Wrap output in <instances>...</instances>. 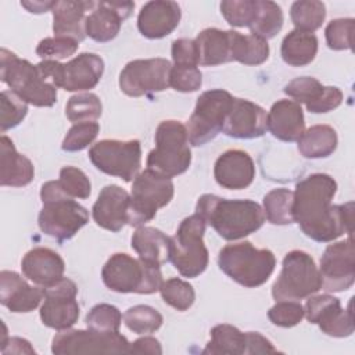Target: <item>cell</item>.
Here are the masks:
<instances>
[{
    "instance_id": "cell-1",
    "label": "cell",
    "mask_w": 355,
    "mask_h": 355,
    "mask_svg": "<svg viewBox=\"0 0 355 355\" xmlns=\"http://www.w3.org/2000/svg\"><path fill=\"white\" fill-rule=\"evenodd\" d=\"M336 180L327 173H312L300 180L293 198V219L302 233L318 241L329 243L348 233L352 236L354 202L333 205Z\"/></svg>"
},
{
    "instance_id": "cell-2",
    "label": "cell",
    "mask_w": 355,
    "mask_h": 355,
    "mask_svg": "<svg viewBox=\"0 0 355 355\" xmlns=\"http://www.w3.org/2000/svg\"><path fill=\"white\" fill-rule=\"evenodd\" d=\"M196 212L225 240L243 239L262 227L265 214L252 200H227L215 194H202Z\"/></svg>"
},
{
    "instance_id": "cell-3",
    "label": "cell",
    "mask_w": 355,
    "mask_h": 355,
    "mask_svg": "<svg viewBox=\"0 0 355 355\" xmlns=\"http://www.w3.org/2000/svg\"><path fill=\"white\" fill-rule=\"evenodd\" d=\"M0 79L35 107H53L57 101V86L39 67L7 49L0 50Z\"/></svg>"
},
{
    "instance_id": "cell-4",
    "label": "cell",
    "mask_w": 355,
    "mask_h": 355,
    "mask_svg": "<svg viewBox=\"0 0 355 355\" xmlns=\"http://www.w3.org/2000/svg\"><path fill=\"white\" fill-rule=\"evenodd\" d=\"M220 270L236 283L254 288L268 282L276 266L270 250L257 248L250 241L225 245L218 255Z\"/></svg>"
},
{
    "instance_id": "cell-5",
    "label": "cell",
    "mask_w": 355,
    "mask_h": 355,
    "mask_svg": "<svg viewBox=\"0 0 355 355\" xmlns=\"http://www.w3.org/2000/svg\"><path fill=\"white\" fill-rule=\"evenodd\" d=\"M101 277L110 290L123 294H153L159 290L164 282L159 265L141 258L136 259L123 252H116L108 258L103 266Z\"/></svg>"
},
{
    "instance_id": "cell-6",
    "label": "cell",
    "mask_w": 355,
    "mask_h": 355,
    "mask_svg": "<svg viewBox=\"0 0 355 355\" xmlns=\"http://www.w3.org/2000/svg\"><path fill=\"white\" fill-rule=\"evenodd\" d=\"M191 151L186 126L179 121H162L155 130V148L148 153L147 169L173 178L189 169Z\"/></svg>"
},
{
    "instance_id": "cell-7",
    "label": "cell",
    "mask_w": 355,
    "mask_h": 355,
    "mask_svg": "<svg viewBox=\"0 0 355 355\" xmlns=\"http://www.w3.org/2000/svg\"><path fill=\"white\" fill-rule=\"evenodd\" d=\"M205 220L196 212L184 218L171 237L169 261L184 277H197L208 266V250L204 244Z\"/></svg>"
},
{
    "instance_id": "cell-8",
    "label": "cell",
    "mask_w": 355,
    "mask_h": 355,
    "mask_svg": "<svg viewBox=\"0 0 355 355\" xmlns=\"http://www.w3.org/2000/svg\"><path fill=\"white\" fill-rule=\"evenodd\" d=\"M322 288V279L313 258L305 251L293 250L286 254L282 272L272 286L276 301H298Z\"/></svg>"
},
{
    "instance_id": "cell-9",
    "label": "cell",
    "mask_w": 355,
    "mask_h": 355,
    "mask_svg": "<svg viewBox=\"0 0 355 355\" xmlns=\"http://www.w3.org/2000/svg\"><path fill=\"white\" fill-rule=\"evenodd\" d=\"M173 193L175 189L171 178L151 169L137 173L132 184L128 225L140 227L154 219L157 211L171 202Z\"/></svg>"
},
{
    "instance_id": "cell-10",
    "label": "cell",
    "mask_w": 355,
    "mask_h": 355,
    "mask_svg": "<svg viewBox=\"0 0 355 355\" xmlns=\"http://www.w3.org/2000/svg\"><path fill=\"white\" fill-rule=\"evenodd\" d=\"M233 98L229 92L222 89L207 90L197 98L194 111L186 126L191 146H204L218 136L223 129Z\"/></svg>"
},
{
    "instance_id": "cell-11",
    "label": "cell",
    "mask_w": 355,
    "mask_h": 355,
    "mask_svg": "<svg viewBox=\"0 0 355 355\" xmlns=\"http://www.w3.org/2000/svg\"><path fill=\"white\" fill-rule=\"evenodd\" d=\"M130 343L119 331L67 329L53 338L51 352L55 355L73 354H129Z\"/></svg>"
},
{
    "instance_id": "cell-12",
    "label": "cell",
    "mask_w": 355,
    "mask_h": 355,
    "mask_svg": "<svg viewBox=\"0 0 355 355\" xmlns=\"http://www.w3.org/2000/svg\"><path fill=\"white\" fill-rule=\"evenodd\" d=\"M89 158L98 171L132 182L140 169L141 146L139 140H100L90 147Z\"/></svg>"
},
{
    "instance_id": "cell-13",
    "label": "cell",
    "mask_w": 355,
    "mask_h": 355,
    "mask_svg": "<svg viewBox=\"0 0 355 355\" xmlns=\"http://www.w3.org/2000/svg\"><path fill=\"white\" fill-rule=\"evenodd\" d=\"M172 65L166 58L133 60L119 73V87L130 97L148 96L169 87Z\"/></svg>"
},
{
    "instance_id": "cell-14",
    "label": "cell",
    "mask_w": 355,
    "mask_h": 355,
    "mask_svg": "<svg viewBox=\"0 0 355 355\" xmlns=\"http://www.w3.org/2000/svg\"><path fill=\"white\" fill-rule=\"evenodd\" d=\"M87 222V209L67 197L43 202L37 218L40 230L58 243L72 239Z\"/></svg>"
},
{
    "instance_id": "cell-15",
    "label": "cell",
    "mask_w": 355,
    "mask_h": 355,
    "mask_svg": "<svg viewBox=\"0 0 355 355\" xmlns=\"http://www.w3.org/2000/svg\"><path fill=\"white\" fill-rule=\"evenodd\" d=\"M44 290V302L40 306L42 323L54 330L71 329L79 318L76 301L78 287L68 277H61Z\"/></svg>"
},
{
    "instance_id": "cell-16",
    "label": "cell",
    "mask_w": 355,
    "mask_h": 355,
    "mask_svg": "<svg viewBox=\"0 0 355 355\" xmlns=\"http://www.w3.org/2000/svg\"><path fill=\"white\" fill-rule=\"evenodd\" d=\"M322 288L326 291H345L355 282V248L352 236L329 244L320 258L319 268Z\"/></svg>"
},
{
    "instance_id": "cell-17",
    "label": "cell",
    "mask_w": 355,
    "mask_h": 355,
    "mask_svg": "<svg viewBox=\"0 0 355 355\" xmlns=\"http://www.w3.org/2000/svg\"><path fill=\"white\" fill-rule=\"evenodd\" d=\"M304 316L309 323L318 324L319 329L331 337H348L354 333V313L352 298L347 309L341 308L340 300L329 295H309L304 308Z\"/></svg>"
},
{
    "instance_id": "cell-18",
    "label": "cell",
    "mask_w": 355,
    "mask_h": 355,
    "mask_svg": "<svg viewBox=\"0 0 355 355\" xmlns=\"http://www.w3.org/2000/svg\"><path fill=\"white\" fill-rule=\"evenodd\" d=\"M283 92L312 114H324L343 103V92L336 86H323L312 76H300L288 82Z\"/></svg>"
},
{
    "instance_id": "cell-19",
    "label": "cell",
    "mask_w": 355,
    "mask_h": 355,
    "mask_svg": "<svg viewBox=\"0 0 355 355\" xmlns=\"http://www.w3.org/2000/svg\"><path fill=\"white\" fill-rule=\"evenodd\" d=\"M133 8L132 1H96L86 18V36L100 43L112 40Z\"/></svg>"
},
{
    "instance_id": "cell-20",
    "label": "cell",
    "mask_w": 355,
    "mask_h": 355,
    "mask_svg": "<svg viewBox=\"0 0 355 355\" xmlns=\"http://www.w3.org/2000/svg\"><path fill=\"white\" fill-rule=\"evenodd\" d=\"M266 111L258 104L233 98L223 123V133L234 139H255L266 132Z\"/></svg>"
},
{
    "instance_id": "cell-21",
    "label": "cell",
    "mask_w": 355,
    "mask_h": 355,
    "mask_svg": "<svg viewBox=\"0 0 355 355\" xmlns=\"http://www.w3.org/2000/svg\"><path fill=\"white\" fill-rule=\"evenodd\" d=\"M130 194L116 186L108 184L101 189L92 208L94 222L110 232H119L129 220Z\"/></svg>"
},
{
    "instance_id": "cell-22",
    "label": "cell",
    "mask_w": 355,
    "mask_h": 355,
    "mask_svg": "<svg viewBox=\"0 0 355 355\" xmlns=\"http://www.w3.org/2000/svg\"><path fill=\"white\" fill-rule=\"evenodd\" d=\"M182 18L176 1L154 0L146 3L137 15V28L144 37L161 39L172 33Z\"/></svg>"
},
{
    "instance_id": "cell-23",
    "label": "cell",
    "mask_w": 355,
    "mask_h": 355,
    "mask_svg": "<svg viewBox=\"0 0 355 355\" xmlns=\"http://www.w3.org/2000/svg\"><path fill=\"white\" fill-rule=\"evenodd\" d=\"M44 298L43 287L29 286L17 272L1 270L0 302L14 313H25L36 309Z\"/></svg>"
},
{
    "instance_id": "cell-24",
    "label": "cell",
    "mask_w": 355,
    "mask_h": 355,
    "mask_svg": "<svg viewBox=\"0 0 355 355\" xmlns=\"http://www.w3.org/2000/svg\"><path fill=\"white\" fill-rule=\"evenodd\" d=\"M214 178L223 189H245L255 178L254 161L245 151L227 150L218 157L214 166Z\"/></svg>"
},
{
    "instance_id": "cell-25",
    "label": "cell",
    "mask_w": 355,
    "mask_h": 355,
    "mask_svg": "<svg viewBox=\"0 0 355 355\" xmlns=\"http://www.w3.org/2000/svg\"><path fill=\"white\" fill-rule=\"evenodd\" d=\"M96 1L83 0H61L54 1L53 32L57 37H69L78 43L86 37L87 11L94 8Z\"/></svg>"
},
{
    "instance_id": "cell-26",
    "label": "cell",
    "mask_w": 355,
    "mask_h": 355,
    "mask_svg": "<svg viewBox=\"0 0 355 355\" xmlns=\"http://www.w3.org/2000/svg\"><path fill=\"white\" fill-rule=\"evenodd\" d=\"M21 268L26 279L44 288L64 277L65 263L55 251L46 247H35L25 254Z\"/></svg>"
},
{
    "instance_id": "cell-27",
    "label": "cell",
    "mask_w": 355,
    "mask_h": 355,
    "mask_svg": "<svg viewBox=\"0 0 355 355\" xmlns=\"http://www.w3.org/2000/svg\"><path fill=\"white\" fill-rule=\"evenodd\" d=\"M266 128L282 141H298L305 130L301 105L294 100H277L266 115Z\"/></svg>"
},
{
    "instance_id": "cell-28",
    "label": "cell",
    "mask_w": 355,
    "mask_h": 355,
    "mask_svg": "<svg viewBox=\"0 0 355 355\" xmlns=\"http://www.w3.org/2000/svg\"><path fill=\"white\" fill-rule=\"evenodd\" d=\"M104 61L94 53H82L64 64L62 89L67 92H83L93 89L101 79Z\"/></svg>"
},
{
    "instance_id": "cell-29",
    "label": "cell",
    "mask_w": 355,
    "mask_h": 355,
    "mask_svg": "<svg viewBox=\"0 0 355 355\" xmlns=\"http://www.w3.org/2000/svg\"><path fill=\"white\" fill-rule=\"evenodd\" d=\"M0 184L22 187L32 182L35 169L29 158L19 154L11 139L6 135L0 137Z\"/></svg>"
},
{
    "instance_id": "cell-30",
    "label": "cell",
    "mask_w": 355,
    "mask_h": 355,
    "mask_svg": "<svg viewBox=\"0 0 355 355\" xmlns=\"http://www.w3.org/2000/svg\"><path fill=\"white\" fill-rule=\"evenodd\" d=\"M198 51V65L215 67L233 61L232 31L207 28L194 39Z\"/></svg>"
},
{
    "instance_id": "cell-31",
    "label": "cell",
    "mask_w": 355,
    "mask_h": 355,
    "mask_svg": "<svg viewBox=\"0 0 355 355\" xmlns=\"http://www.w3.org/2000/svg\"><path fill=\"white\" fill-rule=\"evenodd\" d=\"M132 248L143 261L161 266L169 261L171 237L155 227L140 226L132 236Z\"/></svg>"
},
{
    "instance_id": "cell-32",
    "label": "cell",
    "mask_w": 355,
    "mask_h": 355,
    "mask_svg": "<svg viewBox=\"0 0 355 355\" xmlns=\"http://www.w3.org/2000/svg\"><path fill=\"white\" fill-rule=\"evenodd\" d=\"M318 53V37L311 32L294 29L288 32L280 47L282 58L291 67H304L313 61Z\"/></svg>"
},
{
    "instance_id": "cell-33",
    "label": "cell",
    "mask_w": 355,
    "mask_h": 355,
    "mask_svg": "<svg viewBox=\"0 0 355 355\" xmlns=\"http://www.w3.org/2000/svg\"><path fill=\"white\" fill-rule=\"evenodd\" d=\"M337 143V133L331 126L315 125L304 130L298 140V151L305 158H326L334 153Z\"/></svg>"
},
{
    "instance_id": "cell-34",
    "label": "cell",
    "mask_w": 355,
    "mask_h": 355,
    "mask_svg": "<svg viewBox=\"0 0 355 355\" xmlns=\"http://www.w3.org/2000/svg\"><path fill=\"white\" fill-rule=\"evenodd\" d=\"M269 57L268 40L257 35L232 31V58L244 65H259Z\"/></svg>"
},
{
    "instance_id": "cell-35",
    "label": "cell",
    "mask_w": 355,
    "mask_h": 355,
    "mask_svg": "<svg viewBox=\"0 0 355 355\" xmlns=\"http://www.w3.org/2000/svg\"><path fill=\"white\" fill-rule=\"evenodd\" d=\"M208 355L245 354V333L232 324H218L211 330V340L202 349Z\"/></svg>"
},
{
    "instance_id": "cell-36",
    "label": "cell",
    "mask_w": 355,
    "mask_h": 355,
    "mask_svg": "<svg viewBox=\"0 0 355 355\" xmlns=\"http://www.w3.org/2000/svg\"><path fill=\"white\" fill-rule=\"evenodd\" d=\"M283 21L284 17L279 4L269 0H257V14L250 31L252 35L268 40L280 32Z\"/></svg>"
},
{
    "instance_id": "cell-37",
    "label": "cell",
    "mask_w": 355,
    "mask_h": 355,
    "mask_svg": "<svg viewBox=\"0 0 355 355\" xmlns=\"http://www.w3.org/2000/svg\"><path fill=\"white\" fill-rule=\"evenodd\" d=\"M293 198L294 193L288 189L280 187L270 190L263 197V214L272 225H290L293 219Z\"/></svg>"
},
{
    "instance_id": "cell-38",
    "label": "cell",
    "mask_w": 355,
    "mask_h": 355,
    "mask_svg": "<svg viewBox=\"0 0 355 355\" xmlns=\"http://www.w3.org/2000/svg\"><path fill=\"white\" fill-rule=\"evenodd\" d=\"M290 17L295 29L313 33L326 18V6L316 0L294 1L290 8Z\"/></svg>"
},
{
    "instance_id": "cell-39",
    "label": "cell",
    "mask_w": 355,
    "mask_h": 355,
    "mask_svg": "<svg viewBox=\"0 0 355 355\" xmlns=\"http://www.w3.org/2000/svg\"><path fill=\"white\" fill-rule=\"evenodd\" d=\"M125 326L136 334H150L157 331L164 319L162 315L148 305L130 306L122 316Z\"/></svg>"
},
{
    "instance_id": "cell-40",
    "label": "cell",
    "mask_w": 355,
    "mask_h": 355,
    "mask_svg": "<svg viewBox=\"0 0 355 355\" xmlns=\"http://www.w3.org/2000/svg\"><path fill=\"white\" fill-rule=\"evenodd\" d=\"M103 111L100 98L93 93L72 96L65 105V115L73 123L96 121Z\"/></svg>"
},
{
    "instance_id": "cell-41",
    "label": "cell",
    "mask_w": 355,
    "mask_h": 355,
    "mask_svg": "<svg viewBox=\"0 0 355 355\" xmlns=\"http://www.w3.org/2000/svg\"><path fill=\"white\" fill-rule=\"evenodd\" d=\"M159 293L165 304L180 312L187 311L194 304L196 300L193 286L189 282H184L179 277H172L162 282Z\"/></svg>"
},
{
    "instance_id": "cell-42",
    "label": "cell",
    "mask_w": 355,
    "mask_h": 355,
    "mask_svg": "<svg viewBox=\"0 0 355 355\" xmlns=\"http://www.w3.org/2000/svg\"><path fill=\"white\" fill-rule=\"evenodd\" d=\"M28 114V103L12 90H3L0 97V129L4 133L19 125Z\"/></svg>"
},
{
    "instance_id": "cell-43",
    "label": "cell",
    "mask_w": 355,
    "mask_h": 355,
    "mask_svg": "<svg viewBox=\"0 0 355 355\" xmlns=\"http://www.w3.org/2000/svg\"><path fill=\"white\" fill-rule=\"evenodd\" d=\"M220 12L227 24L236 28H250L257 14V0H225Z\"/></svg>"
},
{
    "instance_id": "cell-44",
    "label": "cell",
    "mask_w": 355,
    "mask_h": 355,
    "mask_svg": "<svg viewBox=\"0 0 355 355\" xmlns=\"http://www.w3.org/2000/svg\"><path fill=\"white\" fill-rule=\"evenodd\" d=\"M122 313L111 304H97L86 315L87 329L97 331H119Z\"/></svg>"
},
{
    "instance_id": "cell-45",
    "label": "cell",
    "mask_w": 355,
    "mask_h": 355,
    "mask_svg": "<svg viewBox=\"0 0 355 355\" xmlns=\"http://www.w3.org/2000/svg\"><path fill=\"white\" fill-rule=\"evenodd\" d=\"M354 18H337L329 22L324 29L326 43L331 50H352L354 44Z\"/></svg>"
},
{
    "instance_id": "cell-46",
    "label": "cell",
    "mask_w": 355,
    "mask_h": 355,
    "mask_svg": "<svg viewBox=\"0 0 355 355\" xmlns=\"http://www.w3.org/2000/svg\"><path fill=\"white\" fill-rule=\"evenodd\" d=\"M58 183L62 191L69 198H87L92 191V184L89 178L85 175L83 171L75 166H64L60 171Z\"/></svg>"
},
{
    "instance_id": "cell-47",
    "label": "cell",
    "mask_w": 355,
    "mask_h": 355,
    "mask_svg": "<svg viewBox=\"0 0 355 355\" xmlns=\"http://www.w3.org/2000/svg\"><path fill=\"white\" fill-rule=\"evenodd\" d=\"M100 132V125L96 121L73 123L62 140V150L68 153L80 151L94 141Z\"/></svg>"
},
{
    "instance_id": "cell-48",
    "label": "cell",
    "mask_w": 355,
    "mask_h": 355,
    "mask_svg": "<svg viewBox=\"0 0 355 355\" xmlns=\"http://www.w3.org/2000/svg\"><path fill=\"white\" fill-rule=\"evenodd\" d=\"M79 43L69 37H46L39 42L36 54L44 60H62L73 55Z\"/></svg>"
},
{
    "instance_id": "cell-49",
    "label": "cell",
    "mask_w": 355,
    "mask_h": 355,
    "mask_svg": "<svg viewBox=\"0 0 355 355\" xmlns=\"http://www.w3.org/2000/svg\"><path fill=\"white\" fill-rule=\"evenodd\" d=\"M269 320L279 327H293L304 318V306L297 301H277L268 312Z\"/></svg>"
},
{
    "instance_id": "cell-50",
    "label": "cell",
    "mask_w": 355,
    "mask_h": 355,
    "mask_svg": "<svg viewBox=\"0 0 355 355\" xmlns=\"http://www.w3.org/2000/svg\"><path fill=\"white\" fill-rule=\"evenodd\" d=\"M202 75L197 67L193 65H173L169 75V86L178 92L189 93L200 89Z\"/></svg>"
},
{
    "instance_id": "cell-51",
    "label": "cell",
    "mask_w": 355,
    "mask_h": 355,
    "mask_svg": "<svg viewBox=\"0 0 355 355\" xmlns=\"http://www.w3.org/2000/svg\"><path fill=\"white\" fill-rule=\"evenodd\" d=\"M172 60L175 65H198V51L191 39H176L172 43Z\"/></svg>"
},
{
    "instance_id": "cell-52",
    "label": "cell",
    "mask_w": 355,
    "mask_h": 355,
    "mask_svg": "<svg viewBox=\"0 0 355 355\" xmlns=\"http://www.w3.org/2000/svg\"><path fill=\"white\" fill-rule=\"evenodd\" d=\"M277 349L273 344L263 337L258 331H247L245 333V354L257 355V354H276Z\"/></svg>"
},
{
    "instance_id": "cell-53",
    "label": "cell",
    "mask_w": 355,
    "mask_h": 355,
    "mask_svg": "<svg viewBox=\"0 0 355 355\" xmlns=\"http://www.w3.org/2000/svg\"><path fill=\"white\" fill-rule=\"evenodd\" d=\"M0 351L3 355H10V354L35 355L36 354V351L33 349L31 343L21 337H7L6 341L0 343Z\"/></svg>"
},
{
    "instance_id": "cell-54",
    "label": "cell",
    "mask_w": 355,
    "mask_h": 355,
    "mask_svg": "<svg viewBox=\"0 0 355 355\" xmlns=\"http://www.w3.org/2000/svg\"><path fill=\"white\" fill-rule=\"evenodd\" d=\"M129 354H151V355H161L162 348L157 338L144 336L137 338L136 341L130 343Z\"/></svg>"
},
{
    "instance_id": "cell-55",
    "label": "cell",
    "mask_w": 355,
    "mask_h": 355,
    "mask_svg": "<svg viewBox=\"0 0 355 355\" xmlns=\"http://www.w3.org/2000/svg\"><path fill=\"white\" fill-rule=\"evenodd\" d=\"M21 6L25 7L29 12L42 14L46 11H51L54 1H21Z\"/></svg>"
}]
</instances>
